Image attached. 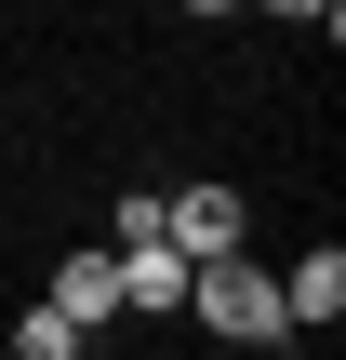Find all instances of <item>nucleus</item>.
<instances>
[{"label": "nucleus", "mask_w": 346, "mask_h": 360, "mask_svg": "<svg viewBox=\"0 0 346 360\" xmlns=\"http://www.w3.org/2000/svg\"><path fill=\"white\" fill-rule=\"evenodd\" d=\"M187 13H240V0H187Z\"/></svg>", "instance_id": "nucleus-8"}, {"label": "nucleus", "mask_w": 346, "mask_h": 360, "mask_svg": "<svg viewBox=\"0 0 346 360\" xmlns=\"http://www.w3.org/2000/svg\"><path fill=\"white\" fill-rule=\"evenodd\" d=\"M333 307H346V254L320 240V254H293V267H280V321H293V334H320Z\"/></svg>", "instance_id": "nucleus-4"}, {"label": "nucleus", "mask_w": 346, "mask_h": 360, "mask_svg": "<svg viewBox=\"0 0 346 360\" xmlns=\"http://www.w3.org/2000/svg\"><path fill=\"white\" fill-rule=\"evenodd\" d=\"M80 347H93V334H80V321H67L53 294H40V307L13 321V360H80Z\"/></svg>", "instance_id": "nucleus-6"}, {"label": "nucleus", "mask_w": 346, "mask_h": 360, "mask_svg": "<svg viewBox=\"0 0 346 360\" xmlns=\"http://www.w3.org/2000/svg\"><path fill=\"white\" fill-rule=\"evenodd\" d=\"M187 321L227 334V347H280V334H293V321H280V267H253V254H200V267H187Z\"/></svg>", "instance_id": "nucleus-1"}, {"label": "nucleus", "mask_w": 346, "mask_h": 360, "mask_svg": "<svg viewBox=\"0 0 346 360\" xmlns=\"http://www.w3.org/2000/svg\"><path fill=\"white\" fill-rule=\"evenodd\" d=\"M107 254H120V307H147V321L187 307V254H173L160 227H147V240H107Z\"/></svg>", "instance_id": "nucleus-3"}, {"label": "nucleus", "mask_w": 346, "mask_h": 360, "mask_svg": "<svg viewBox=\"0 0 346 360\" xmlns=\"http://www.w3.org/2000/svg\"><path fill=\"white\" fill-rule=\"evenodd\" d=\"M267 13H307V27H333V13H346V0H267Z\"/></svg>", "instance_id": "nucleus-7"}, {"label": "nucleus", "mask_w": 346, "mask_h": 360, "mask_svg": "<svg viewBox=\"0 0 346 360\" xmlns=\"http://www.w3.org/2000/svg\"><path fill=\"white\" fill-rule=\"evenodd\" d=\"M53 307H67L80 334H93V321H120V254H107V240H93V254H67V267H53Z\"/></svg>", "instance_id": "nucleus-5"}, {"label": "nucleus", "mask_w": 346, "mask_h": 360, "mask_svg": "<svg viewBox=\"0 0 346 360\" xmlns=\"http://www.w3.org/2000/svg\"><path fill=\"white\" fill-rule=\"evenodd\" d=\"M240 227H253L240 187H173V200H160V240H173L187 267H200V254H240Z\"/></svg>", "instance_id": "nucleus-2"}]
</instances>
